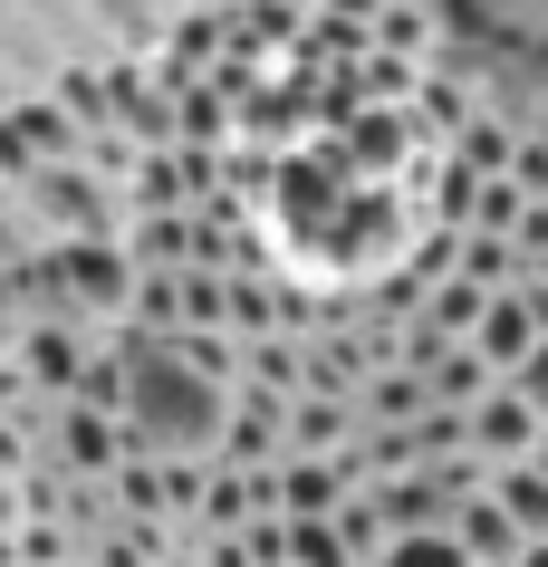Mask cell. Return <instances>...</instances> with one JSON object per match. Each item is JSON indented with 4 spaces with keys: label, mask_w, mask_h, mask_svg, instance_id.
<instances>
[{
    "label": "cell",
    "mask_w": 548,
    "mask_h": 567,
    "mask_svg": "<svg viewBox=\"0 0 548 567\" xmlns=\"http://www.w3.org/2000/svg\"><path fill=\"white\" fill-rule=\"evenodd\" d=\"M125 394H116V433L125 452H145L154 472H213L231 443L241 394L221 385L213 365H193L183 337H125Z\"/></svg>",
    "instance_id": "obj_2"
},
{
    "label": "cell",
    "mask_w": 548,
    "mask_h": 567,
    "mask_svg": "<svg viewBox=\"0 0 548 567\" xmlns=\"http://www.w3.org/2000/svg\"><path fill=\"white\" fill-rule=\"evenodd\" d=\"M529 135H539V145H548V116H539V125H529Z\"/></svg>",
    "instance_id": "obj_11"
},
{
    "label": "cell",
    "mask_w": 548,
    "mask_h": 567,
    "mask_svg": "<svg viewBox=\"0 0 548 567\" xmlns=\"http://www.w3.org/2000/svg\"><path fill=\"white\" fill-rule=\"evenodd\" d=\"M174 567H203V558H174Z\"/></svg>",
    "instance_id": "obj_12"
},
{
    "label": "cell",
    "mask_w": 548,
    "mask_h": 567,
    "mask_svg": "<svg viewBox=\"0 0 548 567\" xmlns=\"http://www.w3.org/2000/svg\"><path fill=\"white\" fill-rule=\"evenodd\" d=\"M385 567H472V558H462L453 529H433V538H395V548H385Z\"/></svg>",
    "instance_id": "obj_9"
},
{
    "label": "cell",
    "mask_w": 548,
    "mask_h": 567,
    "mask_svg": "<svg viewBox=\"0 0 548 567\" xmlns=\"http://www.w3.org/2000/svg\"><path fill=\"white\" fill-rule=\"evenodd\" d=\"M347 501H356V472L347 462H289L279 472V509L289 519H337Z\"/></svg>",
    "instance_id": "obj_6"
},
{
    "label": "cell",
    "mask_w": 548,
    "mask_h": 567,
    "mask_svg": "<svg viewBox=\"0 0 548 567\" xmlns=\"http://www.w3.org/2000/svg\"><path fill=\"white\" fill-rule=\"evenodd\" d=\"M490 491H500V509L529 529V548H548V462H510Z\"/></svg>",
    "instance_id": "obj_7"
},
{
    "label": "cell",
    "mask_w": 548,
    "mask_h": 567,
    "mask_svg": "<svg viewBox=\"0 0 548 567\" xmlns=\"http://www.w3.org/2000/svg\"><path fill=\"white\" fill-rule=\"evenodd\" d=\"M529 567H548V548H529Z\"/></svg>",
    "instance_id": "obj_10"
},
{
    "label": "cell",
    "mask_w": 548,
    "mask_h": 567,
    "mask_svg": "<svg viewBox=\"0 0 548 567\" xmlns=\"http://www.w3.org/2000/svg\"><path fill=\"white\" fill-rule=\"evenodd\" d=\"M116 423L96 414V404H68V462H77V472H106V462H116Z\"/></svg>",
    "instance_id": "obj_8"
},
{
    "label": "cell",
    "mask_w": 548,
    "mask_h": 567,
    "mask_svg": "<svg viewBox=\"0 0 548 567\" xmlns=\"http://www.w3.org/2000/svg\"><path fill=\"white\" fill-rule=\"evenodd\" d=\"M193 96H213L221 203L241 212L250 250L328 308L404 279V260L462 231L482 193L453 164L462 96L337 10H270Z\"/></svg>",
    "instance_id": "obj_1"
},
{
    "label": "cell",
    "mask_w": 548,
    "mask_h": 567,
    "mask_svg": "<svg viewBox=\"0 0 548 567\" xmlns=\"http://www.w3.org/2000/svg\"><path fill=\"white\" fill-rule=\"evenodd\" d=\"M453 538H462V558H472V567H529V529L500 509V491L462 501L453 509Z\"/></svg>",
    "instance_id": "obj_5"
},
{
    "label": "cell",
    "mask_w": 548,
    "mask_h": 567,
    "mask_svg": "<svg viewBox=\"0 0 548 567\" xmlns=\"http://www.w3.org/2000/svg\"><path fill=\"white\" fill-rule=\"evenodd\" d=\"M472 452H482L490 472H510V462H539V452H548V423L529 414V404H519L510 385H500V394L482 404V414H472Z\"/></svg>",
    "instance_id": "obj_4"
},
{
    "label": "cell",
    "mask_w": 548,
    "mask_h": 567,
    "mask_svg": "<svg viewBox=\"0 0 548 567\" xmlns=\"http://www.w3.org/2000/svg\"><path fill=\"white\" fill-rule=\"evenodd\" d=\"M30 193H39V221L68 240H125V212L106 193L96 164H30Z\"/></svg>",
    "instance_id": "obj_3"
}]
</instances>
